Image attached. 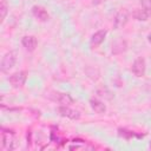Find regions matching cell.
I'll use <instances>...</instances> for the list:
<instances>
[{
    "mask_svg": "<svg viewBox=\"0 0 151 151\" xmlns=\"http://www.w3.org/2000/svg\"><path fill=\"white\" fill-rule=\"evenodd\" d=\"M127 50V42L124 40V39H117L112 42V46H111V53L113 55H119L122 53H124L125 51Z\"/></svg>",
    "mask_w": 151,
    "mask_h": 151,
    "instance_id": "7",
    "label": "cell"
},
{
    "mask_svg": "<svg viewBox=\"0 0 151 151\" xmlns=\"http://www.w3.org/2000/svg\"><path fill=\"white\" fill-rule=\"evenodd\" d=\"M106 34H107V31L106 29H99L97 32H94L90 39V46L92 48H96L98 47L106 38Z\"/></svg>",
    "mask_w": 151,
    "mask_h": 151,
    "instance_id": "6",
    "label": "cell"
},
{
    "mask_svg": "<svg viewBox=\"0 0 151 151\" xmlns=\"http://www.w3.org/2000/svg\"><path fill=\"white\" fill-rule=\"evenodd\" d=\"M132 17L138 21H146L151 17V13L140 7V8H137L132 12Z\"/></svg>",
    "mask_w": 151,
    "mask_h": 151,
    "instance_id": "12",
    "label": "cell"
},
{
    "mask_svg": "<svg viewBox=\"0 0 151 151\" xmlns=\"http://www.w3.org/2000/svg\"><path fill=\"white\" fill-rule=\"evenodd\" d=\"M21 44L28 52H33L38 45V40L34 35H25L21 39Z\"/></svg>",
    "mask_w": 151,
    "mask_h": 151,
    "instance_id": "10",
    "label": "cell"
},
{
    "mask_svg": "<svg viewBox=\"0 0 151 151\" xmlns=\"http://www.w3.org/2000/svg\"><path fill=\"white\" fill-rule=\"evenodd\" d=\"M57 112H58L59 116L72 119V120H78L80 118V113L78 111H76V110H73V109H71L70 106H66V105H60L57 109Z\"/></svg>",
    "mask_w": 151,
    "mask_h": 151,
    "instance_id": "4",
    "label": "cell"
},
{
    "mask_svg": "<svg viewBox=\"0 0 151 151\" xmlns=\"http://www.w3.org/2000/svg\"><path fill=\"white\" fill-rule=\"evenodd\" d=\"M32 14H33V17H34L35 19H38L39 21H42V22L47 21L48 18H50L48 12L45 9V7L39 6V5H34V6L32 7Z\"/></svg>",
    "mask_w": 151,
    "mask_h": 151,
    "instance_id": "8",
    "label": "cell"
},
{
    "mask_svg": "<svg viewBox=\"0 0 151 151\" xmlns=\"http://www.w3.org/2000/svg\"><path fill=\"white\" fill-rule=\"evenodd\" d=\"M90 106L91 109L96 112V113H99V114H103L106 112V106L103 101L98 100V99H90Z\"/></svg>",
    "mask_w": 151,
    "mask_h": 151,
    "instance_id": "11",
    "label": "cell"
},
{
    "mask_svg": "<svg viewBox=\"0 0 151 151\" xmlns=\"http://www.w3.org/2000/svg\"><path fill=\"white\" fill-rule=\"evenodd\" d=\"M118 131H119V136H122V137H124V138H131V137L133 136V133H132V132L126 131L125 129H119Z\"/></svg>",
    "mask_w": 151,
    "mask_h": 151,
    "instance_id": "15",
    "label": "cell"
},
{
    "mask_svg": "<svg viewBox=\"0 0 151 151\" xmlns=\"http://www.w3.org/2000/svg\"><path fill=\"white\" fill-rule=\"evenodd\" d=\"M14 64H15V54H14V52L9 51V52L5 53L2 59H1V64H0L1 72H4V73L8 72L14 66Z\"/></svg>",
    "mask_w": 151,
    "mask_h": 151,
    "instance_id": "2",
    "label": "cell"
},
{
    "mask_svg": "<svg viewBox=\"0 0 151 151\" xmlns=\"http://www.w3.org/2000/svg\"><path fill=\"white\" fill-rule=\"evenodd\" d=\"M26 79H27V72L26 71H19V72H15V73L11 74L9 78H8V81H9L12 87L20 88L25 85Z\"/></svg>",
    "mask_w": 151,
    "mask_h": 151,
    "instance_id": "1",
    "label": "cell"
},
{
    "mask_svg": "<svg viewBox=\"0 0 151 151\" xmlns=\"http://www.w3.org/2000/svg\"><path fill=\"white\" fill-rule=\"evenodd\" d=\"M131 71L132 73L137 77V78H142L145 76V72H146V63H145V59L142 58V57H138L133 64H132V67H131Z\"/></svg>",
    "mask_w": 151,
    "mask_h": 151,
    "instance_id": "3",
    "label": "cell"
},
{
    "mask_svg": "<svg viewBox=\"0 0 151 151\" xmlns=\"http://www.w3.org/2000/svg\"><path fill=\"white\" fill-rule=\"evenodd\" d=\"M8 13V6L7 4L2 0L0 4V18H1V22H4V20L6 19V15Z\"/></svg>",
    "mask_w": 151,
    "mask_h": 151,
    "instance_id": "13",
    "label": "cell"
},
{
    "mask_svg": "<svg viewBox=\"0 0 151 151\" xmlns=\"http://www.w3.org/2000/svg\"><path fill=\"white\" fill-rule=\"evenodd\" d=\"M51 99H53L54 101H57L60 105H71L73 103V98L68 94V93H61V92H54L53 96L51 97Z\"/></svg>",
    "mask_w": 151,
    "mask_h": 151,
    "instance_id": "9",
    "label": "cell"
},
{
    "mask_svg": "<svg viewBox=\"0 0 151 151\" xmlns=\"http://www.w3.org/2000/svg\"><path fill=\"white\" fill-rule=\"evenodd\" d=\"M139 2H140L142 8L146 9L147 12L151 13V0H139Z\"/></svg>",
    "mask_w": 151,
    "mask_h": 151,
    "instance_id": "14",
    "label": "cell"
},
{
    "mask_svg": "<svg viewBox=\"0 0 151 151\" xmlns=\"http://www.w3.org/2000/svg\"><path fill=\"white\" fill-rule=\"evenodd\" d=\"M129 21V12L126 9H122L119 11L113 20V28L114 29H120L123 27H125V25Z\"/></svg>",
    "mask_w": 151,
    "mask_h": 151,
    "instance_id": "5",
    "label": "cell"
},
{
    "mask_svg": "<svg viewBox=\"0 0 151 151\" xmlns=\"http://www.w3.org/2000/svg\"><path fill=\"white\" fill-rule=\"evenodd\" d=\"M147 40H149V42L151 44V33H149V34H147Z\"/></svg>",
    "mask_w": 151,
    "mask_h": 151,
    "instance_id": "16",
    "label": "cell"
}]
</instances>
